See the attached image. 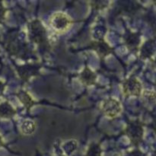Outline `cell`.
Returning <instances> with one entry per match:
<instances>
[{"label":"cell","mask_w":156,"mask_h":156,"mask_svg":"<svg viewBox=\"0 0 156 156\" xmlns=\"http://www.w3.org/2000/svg\"><path fill=\"white\" fill-rule=\"evenodd\" d=\"M28 37L34 44L40 47L48 46L47 30L39 20L32 21L27 26Z\"/></svg>","instance_id":"obj_1"},{"label":"cell","mask_w":156,"mask_h":156,"mask_svg":"<svg viewBox=\"0 0 156 156\" xmlns=\"http://www.w3.org/2000/svg\"><path fill=\"white\" fill-rule=\"evenodd\" d=\"M50 24L55 31L62 33L70 28L72 20L69 16L63 12H56L50 18Z\"/></svg>","instance_id":"obj_2"},{"label":"cell","mask_w":156,"mask_h":156,"mask_svg":"<svg viewBox=\"0 0 156 156\" xmlns=\"http://www.w3.org/2000/svg\"><path fill=\"white\" fill-rule=\"evenodd\" d=\"M101 110L106 117L109 118H115L122 112V105L117 99L108 98L101 102Z\"/></svg>","instance_id":"obj_3"},{"label":"cell","mask_w":156,"mask_h":156,"mask_svg":"<svg viewBox=\"0 0 156 156\" xmlns=\"http://www.w3.org/2000/svg\"><path fill=\"white\" fill-rule=\"evenodd\" d=\"M122 90L126 97H139L142 94L143 86L137 78L130 76L123 82Z\"/></svg>","instance_id":"obj_4"},{"label":"cell","mask_w":156,"mask_h":156,"mask_svg":"<svg viewBox=\"0 0 156 156\" xmlns=\"http://www.w3.org/2000/svg\"><path fill=\"white\" fill-rule=\"evenodd\" d=\"M126 134L131 143L135 146L140 144L143 138V126L139 121H133L128 124L126 128Z\"/></svg>","instance_id":"obj_5"},{"label":"cell","mask_w":156,"mask_h":156,"mask_svg":"<svg viewBox=\"0 0 156 156\" xmlns=\"http://www.w3.org/2000/svg\"><path fill=\"white\" fill-rule=\"evenodd\" d=\"M91 47L98 54V56L102 58L106 57L112 52V48L111 46L104 40L92 42L91 44Z\"/></svg>","instance_id":"obj_6"},{"label":"cell","mask_w":156,"mask_h":156,"mask_svg":"<svg viewBox=\"0 0 156 156\" xmlns=\"http://www.w3.org/2000/svg\"><path fill=\"white\" fill-rule=\"evenodd\" d=\"M79 79L84 85H85L86 86H91L95 83L97 76L91 69L88 67H85L83 71L81 73Z\"/></svg>","instance_id":"obj_7"},{"label":"cell","mask_w":156,"mask_h":156,"mask_svg":"<svg viewBox=\"0 0 156 156\" xmlns=\"http://www.w3.org/2000/svg\"><path fill=\"white\" fill-rule=\"evenodd\" d=\"M16 114V110L9 102L5 101L0 104V118L10 119Z\"/></svg>","instance_id":"obj_8"},{"label":"cell","mask_w":156,"mask_h":156,"mask_svg":"<svg viewBox=\"0 0 156 156\" xmlns=\"http://www.w3.org/2000/svg\"><path fill=\"white\" fill-rule=\"evenodd\" d=\"M18 74L24 80H28L31 76H34L37 73V68L34 66L27 65L21 66L18 69Z\"/></svg>","instance_id":"obj_9"},{"label":"cell","mask_w":156,"mask_h":156,"mask_svg":"<svg viewBox=\"0 0 156 156\" xmlns=\"http://www.w3.org/2000/svg\"><path fill=\"white\" fill-rule=\"evenodd\" d=\"M126 44L132 51L138 50L140 44V37L136 33H131L126 37Z\"/></svg>","instance_id":"obj_10"},{"label":"cell","mask_w":156,"mask_h":156,"mask_svg":"<svg viewBox=\"0 0 156 156\" xmlns=\"http://www.w3.org/2000/svg\"><path fill=\"white\" fill-rule=\"evenodd\" d=\"M155 53V42L154 41H149L140 50V56L143 59H147L153 56Z\"/></svg>","instance_id":"obj_11"},{"label":"cell","mask_w":156,"mask_h":156,"mask_svg":"<svg viewBox=\"0 0 156 156\" xmlns=\"http://www.w3.org/2000/svg\"><path fill=\"white\" fill-rule=\"evenodd\" d=\"M18 99L20 100V101L23 104V105H24L27 110H30V108L33 107V105H34V101L33 100L31 96H30L28 93L26 92V91H20L19 93H18Z\"/></svg>","instance_id":"obj_12"},{"label":"cell","mask_w":156,"mask_h":156,"mask_svg":"<svg viewBox=\"0 0 156 156\" xmlns=\"http://www.w3.org/2000/svg\"><path fill=\"white\" fill-rule=\"evenodd\" d=\"M36 129V124L30 120H25L21 124V130L24 135H31Z\"/></svg>","instance_id":"obj_13"},{"label":"cell","mask_w":156,"mask_h":156,"mask_svg":"<svg viewBox=\"0 0 156 156\" xmlns=\"http://www.w3.org/2000/svg\"><path fill=\"white\" fill-rule=\"evenodd\" d=\"M101 148L98 143H91L88 148L85 156H101Z\"/></svg>","instance_id":"obj_14"},{"label":"cell","mask_w":156,"mask_h":156,"mask_svg":"<svg viewBox=\"0 0 156 156\" xmlns=\"http://www.w3.org/2000/svg\"><path fill=\"white\" fill-rule=\"evenodd\" d=\"M143 98L149 103L155 104V94L153 91H145L143 92Z\"/></svg>","instance_id":"obj_15"},{"label":"cell","mask_w":156,"mask_h":156,"mask_svg":"<svg viewBox=\"0 0 156 156\" xmlns=\"http://www.w3.org/2000/svg\"><path fill=\"white\" fill-rule=\"evenodd\" d=\"M6 15V9L4 5H3L2 2H0V23L5 19Z\"/></svg>","instance_id":"obj_16"},{"label":"cell","mask_w":156,"mask_h":156,"mask_svg":"<svg viewBox=\"0 0 156 156\" xmlns=\"http://www.w3.org/2000/svg\"><path fill=\"white\" fill-rule=\"evenodd\" d=\"M5 85L4 83H3L2 81H0V95H2V94H3V91H4L5 90Z\"/></svg>","instance_id":"obj_17"},{"label":"cell","mask_w":156,"mask_h":156,"mask_svg":"<svg viewBox=\"0 0 156 156\" xmlns=\"http://www.w3.org/2000/svg\"><path fill=\"white\" fill-rule=\"evenodd\" d=\"M129 156H143V155L142 153H140V152L136 151V152H133L132 154H131V155Z\"/></svg>","instance_id":"obj_18"},{"label":"cell","mask_w":156,"mask_h":156,"mask_svg":"<svg viewBox=\"0 0 156 156\" xmlns=\"http://www.w3.org/2000/svg\"><path fill=\"white\" fill-rule=\"evenodd\" d=\"M3 146V141H2V139L1 136H0V146Z\"/></svg>","instance_id":"obj_19"}]
</instances>
